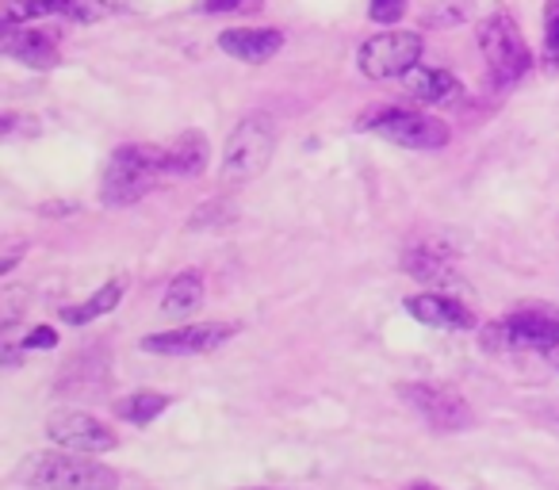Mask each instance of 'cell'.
<instances>
[{"label":"cell","instance_id":"cell-28","mask_svg":"<svg viewBox=\"0 0 559 490\" xmlns=\"http://www.w3.org/2000/svg\"><path fill=\"white\" fill-rule=\"evenodd\" d=\"M544 360H548L551 368H559V345H556V349H548V352H544Z\"/></svg>","mask_w":559,"mask_h":490},{"label":"cell","instance_id":"cell-29","mask_svg":"<svg viewBox=\"0 0 559 490\" xmlns=\"http://www.w3.org/2000/svg\"><path fill=\"white\" fill-rule=\"evenodd\" d=\"M406 490H441V487H433V482H411Z\"/></svg>","mask_w":559,"mask_h":490},{"label":"cell","instance_id":"cell-21","mask_svg":"<svg viewBox=\"0 0 559 490\" xmlns=\"http://www.w3.org/2000/svg\"><path fill=\"white\" fill-rule=\"evenodd\" d=\"M544 55L551 65H559V0H548L544 9Z\"/></svg>","mask_w":559,"mask_h":490},{"label":"cell","instance_id":"cell-10","mask_svg":"<svg viewBox=\"0 0 559 490\" xmlns=\"http://www.w3.org/2000/svg\"><path fill=\"white\" fill-rule=\"evenodd\" d=\"M47 437L66 452H81V456H100V452H111L119 444V437L104 426L100 418L85 410H58L50 414L47 421Z\"/></svg>","mask_w":559,"mask_h":490},{"label":"cell","instance_id":"cell-24","mask_svg":"<svg viewBox=\"0 0 559 490\" xmlns=\"http://www.w3.org/2000/svg\"><path fill=\"white\" fill-rule=\"evenodd\" d=\"M406 12V0H372L368 4V16L376 20V24H399Z\"/></svg>","mask_w":559,"mask_h":490},{"label":"cell","instance_id":"cell-27","mask_svg":"<svg viewBox=\"0 0 559 490\" xmlns=\"http://www.w3.org/2000/svg\"><path fill=\"white\" fill-rule=\"evenodd\" d=\"M96 9H108V12H127V9H131V0H96Z\"/></svg>","mask_w":559,"mask_h":490},{"label":"cell","instance_id":"cell-11","mask_svg":"<svg viewBox=\"0 0 559 490\" xmlns=\"http://www.w3.org/2000/svg\"><path fill=\"white\" fill-rule=\"evenodd\" d=\"M218 50L238 58V62L261 65L284 50V32L280 27H230L218 35Z\"/></svg>","mask_w":559,"mask_h":490},{"label":"cell","instance_id":"cell-6","mask_svg":"<svg viewBox=\"0 0 559 490\" xmlns=\"http://www.w3.org/2000/svg\"><path fill=\"white\" fill-rule=\"evenodd\" d=\"M360 131H376L380 139L395 142L403 150H421V154H433V150L449 146L452 139L441 119L411 108H383L376 116H365L360 119Z\"/></svg>","mask_w":559,"mask_h":490},{"label":"cell","instance_id":"cell-12","mask_svg":"<svg viewBox=\"0 0 559 490\" xmlns=\"http://www.w3.org/2000/svg\"><path fill=\"white\" fill-rule=\"evenodd\" d=\"M0 50L20 65H32V70H55L58 65V47L47 32H32L27 27H4L0 35Z\"/></svg>","mask_w":559,"mask_h":490},{"label":"cell","instance_id":"cell-14","mask_svg":"<svg viewBox=\"0 0 559 490\" xmlns=\"http://www.w3.org/2000/svg\"><path fill=\"white\" fill-rule=\"evenodd\" d=\"M165 162H169V177H200L211 162V146L200 131H185L173 146H165Z\"/></svg>","mask_w":559,"mask_h":490},{"label":"cell","instance_id":"cell-23","mask_svg":"<svg viewBox=\"0 0 559 490\" xmlns=\"http://www.w3.org/2000/svg\"><path fill=\"white\" fill-rule=\"evenodd\" d=\"M230 203L226 200H215V203H203L200 211H195L192 218H188V226H192V230H200V226H211V223H230Z\"/></svg>","mask_w":559,"mask_h":490},{"label":"cell","instance_id":"cell-17","mask_svg":"<svg viewBox=\"0 0 559 490\" xmlns=\"http://www.w3.org/2000/svg\"><path fill=\"white\" fill-rule=\"evenodd\" d=\"M123 291H127V280H123V276H116V280L104 284V288L96 291V296H88L85 303L66 307L62 322H66V326H85V322H93V319H100V314L116 311L119 299H123Z\"/></svg>","mask_w":559,"mask_h":490},{"label":"cell","instance_id":"cell-13","mask_svg":"<svg viewBox=\"0 0 559 490\" xmlns=\"http://www.w3.org/2000/svg\"><path fill=\"white\" fill-rule=\"evenodd\" d=\"M406 311H411V319L426 322V326H437V330H472L475 326V314L467 311L460 299H449V296H441V291L411 296L406 299Z\"/></svg>","mask_w":559,"mask_h":490},{"label":"cell","instance_id":"cell-20","mask_svg":"<svg viewBox=\"0 0 559 490\" xmlns=\"http://www.w3.org/2000/svg\"><path fill=\"white\" fill-rule=\"evenodd\" d=\"M35 12L39 16H62V20H73V24H88V20L100 16L93 0H35Z\"/></svg>","mask_w":559,"mask_h":490},{"label":"cell","instance_id":"cell-15","mask_svg":"<svg viewBox=\"0 0 559 490\" xmlns=\"http://www.w3.org/2000/svg\"><path fill=\"white\" fill-rule=\"evenodd\" d=\"M406 93L421 104H449L460 93V81L449 70H437V65H414L406 73Z\"/></svg>","mask_w":559,"mask_h":490},{"label":"cell","instance_id":"cell-18","mask_svg":"<svg viewBox=\"0 0 559 490\" xmlns=\"http://www.w3.org/2000/svg\"><path fill=\"white\" fill-rule=\"evenodd\" d=\"M200 303H203V276L195 268H188V273L173 276V284L165 288L162 311L173 314V319H185V314L200 311Z\"/></svg>","mask_w":559,"mask_h":490},{"label":"cell","instance_id":"cell-25","mask_svg":"<svg viewBox=\"0 0 559 490\" xmlns=\"http://www.w3.org/2000/svg\"><path fill=\"white\" fill-rule=\"evenodd\" d=\"M58 345V334L50 326H35L32 334L24 337V349H55Z\"/></svg>","mask_w":559,"mask_h":490},{"label":"cell","instance_id":"cell-26","mask_svg":"<svg viewBox=\"0 0 559 490\" xmlns=\"http://www.w3.org/2000/svg\"><path fill=\"white\" fill-rule=\"evenodd\" d=\"M261 9V0H203V12H241Z\"/></svg>","mask_w":559,"mask_h":490},{"label":"cell","instance_id":"cell-16","mask_svg":"<svg viewBox=\"0 0 559 490\" xmlns=\"http://www.w3.org/2000/svg\"><path fill=\"white\" fill-rule=\"evenodd\" d=\"M403 265H406V273H411L414 280L429 284V288H437V291L452 284V265L433 250V246H414V250H406Z\"/></svg>","mask_w":559,"mask_h":490},{"label":"cell","instance_id":"cell-31","mask_svg":"<svg viewBox=\"0 0 559 490\" xmlns=\"http://www.w3.org/2000/svg\"><path fill=\"white\" fill-rule=\"evenodd\" d=\"M253 490H261V487H253Z\"/></svg>","mask_w":559,"mask_h":490},{"label":"cell","instance_id":"cell-9","mask_svg":"<svg viewBox=\"0 0 559 490\" xmlns=\"http://www.w3.org/2000/svg\"><path fill=\"white\" fill-rule=\"evenodd\" d=\"M234 334H238V322H192V326L142 337V352H154V357H200V352L223 349Z\"/></svg>","mask_w":559,"mask_h":490},{"label":"cell","instance_id":"cell-1","mask_svg":"<svg viewBox=\"0 0 559 490\" xmlns=\"http://www.w3.org/2000/svg\"><path fill=\"white\" fill-rule=\"evenodd\" d=\"M16 482L32 490H116L119 471L81 452H35L16 467Z\"/></svg>","mask_w":559,"mask_h":490},{"label":"cell","instance_id":"cell-3","mask_svg":"<svg viewBox=\"0 0 559 490\" xmlns=\"http://www.w3.org/2000/svg\"><path fill=\"white\" fill-rule=\"evenodd\" d=\"M169 177V162H165L162 146H119L104 165L100 180V200L108 207H131V203L146 200L162 180Z\"/></svg>","mask_w":559,"mask_h":490},{"label":"cell","instance_id":"cell-2","mask_svg":"<svg viewBox=\"0 0 559 490\" xmlns=\"http://www.w3.org/2000/svg\"><path fill=\"white\" fill-rule=\"evenodd\" d=\"M276 139H280L276 119H272L269 111H249V116H241L223 146L218 184L223 188L253 184V180L269 169L272 154H276Z\"/></svg>","mask_w":559,"mask_h":490},{"label":"cell","instance_id":"cell-8","mask_svg":"<svg viewBox=\"0 0 559 490\" xmlns=\"http://www.w3.org/2000/svg\"><path fill=\"white\" fill-rule=\"evenodd\" d=\"M421 47H426V43H421L418 32H383V35H372L368 43H360L357 65H360V73L372 81L406 77V73L418 65Z\"/></svg>","mask_w":559,"mask_h":490},{"label":"cell","instance_id":"cell-7","mask_svg":"<svg viewBox=\"0 0 559 490\" xmlns=\"http://www.w3.org/2000/svg\"><path fill=\"white\" fill-rule=\"evenodd\" d=\"M399 395H403V403L411 406L433 433H464V429L475 426V414H472V406H467V398L460 395V391L444 387V383H426V380L403 383Z\"/></svg>","mask_w":559,"mask_h":490},{"label":"cell","instance_id":"cell-19","mask_svg":"<svg viewBox=\"0 0 559 490\" xmlns=\"http://www.w3.org/2000/svg\"><path fill=\"white\" fill-rule=\"evenodd\" d=\"M173 398L162 395V391H134V395H127L123 403H116V414L123 421H131V426H150L154 418H162L165 410H169Z\"/></svg>","mask_w":559,"mask_h":490},{"label":"cell","instance_id":"cell-5","mask_svg":"<svg viewBox=\"0 0 559 490\" xmlns=\"http://www.w3.org/2000/svg\"><path fill=\"white\" fill-rule=\"evenodd\" d=\"M475 39H479V50H483V58H487V70L498 88L518 85L528 73V65H533V55H528L525 39H521V32L513 27V20L506 16V12H495L490 20H483Z\"/></svg>","mask_w":559,"mask_h":490},{"label":"cell","instance_id":"cell-30","mask_svg":"<svg viewBox=\"0 0 559 490\" xmlns=\"http://www.w3.org/2000/svg\"><path fill=\"white\" fill-rule=\"evenodd\" d=\"M551 418H556V421H559V395H556V398H551Z\"/></svg>","mask_w":559,"mask_h":490},{"label":"cell","instance_id":"cell-4","mask_svg":"<svg viewBox=\"0 0 559 490\" xmlns=\"http://www.w3.org/2000/svg\"><path fill=\"white\" fill-rule=\"evenodd\" d=\"M559 345V303H521L483 330V349L548 352Z\"/></svg>","mask_w":559,"mask_h":490},{"label":"cell","instance_id":"cell-22","mask_svg":"<svg viewBox=\"0 0 559 490\" xmlns=\"http://www.w3.org/2000/svg\"><path fill=\"white\" fill-rule=\"evenodd\" d=\"M35 16H39L35 0H4V9H0V24L4 27H27Z\"/></svg>","mask_w":559,"mask_h":490}]
</instances>
